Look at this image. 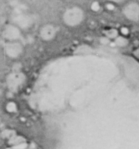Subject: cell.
<instances>
[{
    "instance_id": "6",
    "label": "cell",
    "mask_w": 139,
    "mask_h": 149,
    "mask_svg": "<svg viewBox=\"0 0 139 149\" xmlns=\"http://www.w3.org/2000/svg\"><path fill=\"white\" fill-rule=\"evenodd\" d=\"M120 34L119 30L117 28H107L103 30V35L105 38L108 40H111L112 42L114 39H116L117 37Z\"/></svg>"
},
{
    "instance_id": "2",
    "label": "cell",
    "mask_w": 139,
    "mask_h": 149,
    "mask_svg": "<svg viewBox=\"0 0 139 149\" xmlns=\"http://www.w3.org/2000/svg\"><path fill=\"white\" fill-rule=\"evenodd\" d=\"M121 12L127 21L133 23L139 22V2L136 0H128L123 4Z\"/></svg>"
},
{
    "instance_id": "9",
    "label": "cell",
    "mask_w": 139,
    "mask_h": 149,
    "mask_svg": "<svg viewBox=\"0 0 139 149\" xmlns=\"http://www.w3.org/2000/svg\"><path fill=\"white\" fill-rule=\"evenodd\" d=\"M107 2H108L109 4L113 5H122L125 3L126 2H127L128 0H105Z\"/></svg>"
},
{
    "instance_id": "10",
    "label": "cell",
    "mask_w": 139,
    "mask_h": 149,
    "mask_svg": "<svg viewBox=\"0 0 139 149\" xmlns=\"http://www.w3.org/2000/svg\"><path fill=\"white\" fill-rule=\"evenodd\" d=\"M133 55L139 61V46H137L133 50Z\"/></svg>"
},
{
    "instance_id": "8",
    "label": "cell",
    "mask_w": 139,
    "mask_h": 149,
    "mask_svg": "<svg viewBox=\"0 0 139 149\" xmlns=\"http://www.w3.org/2000/svg\"><path fill=\"white\" fill-rule=\"evenodd\" d=\"M119 33L121 35L129 37V36H130V29H129V27L122 26L119 29Z\"/></svg>"
},
{
    "instance_id": "4",
    "label": "cell",
    "mask_w": 139,
    "mask_h": 149,
    "mask_svg": "<svg viewBox=\"0 0 139 149\" xmlns=\"http://www.w3.org/2000/svg\"><path fill=\"white\" fill-rule=\"evenodd\" d=\"M2 36L5 42L21 41L23 37L21 29L15 24H8L5 25L2 30Z\"/></svg>"
},
{
    "instance_id": "7",
    "label": "cell",
    "mask_w": 139,
    "mask_h": 149,
    "mask_svg": "<svg viewBox=\"0 0 139 149\" xmlns=\"http://www.w3.org/2000/svg\"><path fill=\"white\" fill-rule=\"evenodd\" d=\"M112 42L118 48H127L130 45V40H129L128 37H125V36L119 34L116 39H114L112 41Z\"/></svg>"
},
{
    "instance_id": "3",
    "label": "cell",
    "mask_w": 139,
    "mask_h": 149,
    "mask_svg": "<svg viewBox=\"0 0 139 149\" xmlns=\"http://www.w3.org/2000/svg\"><path fill=\"white\" fill-rule=\"evenodd\" d=\"M4 52L8 58L18 59L24 53V47L21 41L5 42L4 44Z\"/></svg>"
},
{
    "instance_id": "5",
    "label": "cell",
    "mask_w": 139,
    "mask_h": 149,
    "mask_svg": "<svg viewBox=\"0 0 139 149\" xmlns=\"http://www.w3.org/2000/svg\"><path fill=\"white\" fill-rule=\"evenodd\" d=\"M57 34V27L52 24H45L42 26L39 30V36L42 40L48 41L53 40Z\"/></svg>"
},
{
    "instance_id": "11",
    "label": "cell",
    "mask_w": 139,
    "mask_h": 149,
    "mask_svg": "<svg viewBox=\"0 0 139 149\" xmlns=\"http://www.w3.org/2000/svg\"><path fill=\"white\" fill-rule=\"evenodd\" d=\"M138 37H139V35H138Z\"/></svg>"
},
{
    "instance_id": "1",
    "label": "cell",
    "mask_w": 139,
    "mask_h": 149,
    "mask_svg": "<svg viewBox=\"0 0 139 149\" xmlns=\"http://www.w3.org/2000/svg\"><path fill=\"white\" fill-rule=\"evenodd\" d=\"M86 13L84 10L78 5L66 8L62 13V21L69 27H76L84 21Z\"/></svg>"
}]
</instances>
